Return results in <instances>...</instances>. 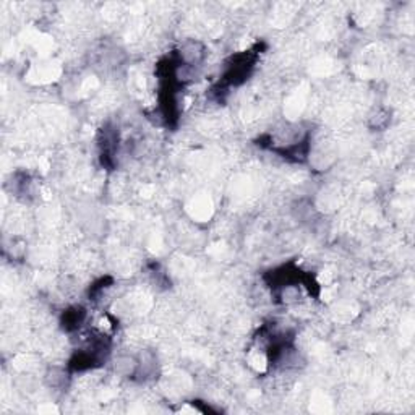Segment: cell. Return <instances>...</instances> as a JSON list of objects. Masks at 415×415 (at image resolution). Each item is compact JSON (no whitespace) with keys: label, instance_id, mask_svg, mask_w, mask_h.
Instances as JSON below:
<instances>
[{"label":"cell","instance_id":"6da1fadb","mask_svg":"<svg viewBox=\"0 0 415 415\" xmlns=\"http://www.w3.org/2000/svg\"><path fill=\"white\" fill-rule=\"evenodd\" d=\"M256 58H258V52L256 51H245L234 56L231 62H229L227 69H225L224 76L218 83V87L213 88V93L216 96L221 99V96L227 93L232 87L242 85L247 80V76L250 75V71L254 70Z\"/></svg>","mask_w":415,"mask_h":415},{"label":"cell","instance_id":"7a4b0ae2","mask_svg":"<svg viewBox=\"0 0 415 415\" xmlns=\"http://www.w3.org/2000/svg\"><path fill=\"white\" fill-rule=\"evenodd\" d=\"M175 56L179 57L180 64L183 67H195L203 62V58L206 56V49L198 41H187L175 52Z\"/></svg>","mask_w":415,"mask_h":415},{"label":"cell","instance_id":"3957f363","mask_svg":"<svg viewBox=\"0 0 415 415\" xmlns=\"http://www.w3.org/2000/svg\"><path fill=\"white\" fill-rule=\"evenodd\" d=\"M87 318V311H85L83 306H71L64 313V318H62V324H64L65 331H76L81 326V323L85 322Z\"/></svg>","mask_w":415,"mask_h":415}]
</instances>
